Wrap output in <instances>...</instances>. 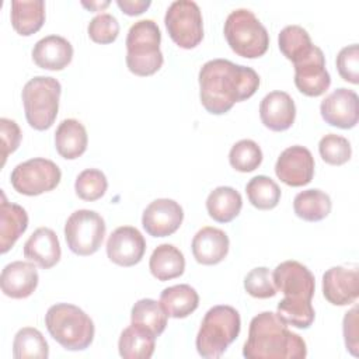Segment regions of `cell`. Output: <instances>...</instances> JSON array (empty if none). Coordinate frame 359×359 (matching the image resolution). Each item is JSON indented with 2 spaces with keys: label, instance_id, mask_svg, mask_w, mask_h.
<instances>
[{
  "label": "cell",
  "instance_id": "obj_1",
  "mask_svg": "<svg viewBox=\"0 0 359 359\" xmlns=\"http://www.w3.org/2000/svg\"><path fill=\"white\" fill-rule=\"evenodd\" d=\"M199 98L205 109L215 115L226 114L236 102L255 94L258 73L248 66L227 59L208 60L199 70Z\"/></svg>",
  "mask_w": 359,
  "mask_h": 359
},
{
  "label": "cell",
  "instance_id": "obj_2",
  "mask_svg": "<svg viewBox=\"0 0 359 359\" xmlns=\"http://www.w3.org/2000/svg\"><path fill=\"white\" fill-rule=\"evenodd\" d=\"M307 346L304 339L292 332L286 323L272 311L257 314L248 328V338L243 346L247 359H304Z\"/></svg>",
  "mask_w": 359,
  "mask_h": 359
},
{
  "label": "cell",
  "instance_id": "obj_3",
  "mask_svg": "<svg viewBox=\"0 0 359 359\" xmlns=\"http://www.w3.org/2000/svg\"><path fill=\"white\" fill-rule=\"evenodd\" d=\"M45 325L50 337L67 351H83L94 339L93 320L80 307L70 303H56L45 314Z\"/></svg>",
  "mask_w": 359,
  "mask_h": 359
},
{
  "label": "cell",
  "instance_id": "obj_4",
  "mask_svg": "<svg viewBox=\"0 0 359 359\" xmlns=\"http://www.w3.org/2000/svg\"><path fill=\"white\" fill-rule=\"evenodd\" d=\"M241 318L238 311L226 304L209 309L196 335V351L202 358H220L229 345L238 337Z\"/></svg>",
  "mask_w": 359,
  "mask_h": 359
},
{
  "label": "cell",
  "instance_id": "obj_5",
  "mask_svg": "<svg viewBox=\"0 0 359 359\" xmlns=\"http://www.w3.org/2000/svg\"><path fill=\"white\" fill-rule=\"evenodd\" d=\"M161 31L153 20H139L126 36V65L136 76H151L160 70L164 57L160 50Z\"/></svg>",
  "mask_w": 359,
  "mask_h": 359
},
{
  "label": "cell",
  "instance_id": "obj_6",
  "mask_svg": "<svg viewBox=\"0 0 359 359\" xmlns=\"http://www.w3.org/2000/svg\"><path fill=\"white\" fill-rule=\"evenodd\" d=\"M233 52L247 59L262 56L269 46V34L258 17L248 8L233 10L223 28Z\"/></svg>",
  "mask_w": 359,
  "mask_h": 359
},
{
  "label": "cell",
  "instance_id": "obj_7",
  "mask_svg": "<svg viewBox=\"0 0 359 359\" xmlns=\"http://www.w3.org/2000/svg\"><path fill=\"white\" fill-rule=\"evenodd\" d=\"M60 93V83L50 76H35L25 83L21 98L31 128L45 130L53 125L59 111Z\"/></svg>",
  "mask_w": 359,
  "mask_h": 359
},
{
  "label": "cell",
  "instance_id": "obj_8",
  "mask_svg": "<svg viewBox=\"0 0 359 359\" xmlns=\"http://www.w3.org/2000/svg\"><path fill=\"white\" fill-rule=\"evenodd\" d=\"M107 231L105 222L100 213L90 209L73 212L65 224V238L67 247L76 255H91L97 252Z\"/></svg>",
  "mask_w": 359,
  "mask_h": 359
},
{
  "label": "cell",
  "instance_id": "obj_9",
  "mask_svg": "<svg viewBox=\"0 0 359 359\" xmlns=\"http://www.w3.org/2000/svg\"><path fill=\"white\" fill-rule=\"evenodd\" d=\"M62 180L56 163L43 157L29 158L17 164L10 175L13 188L22 195L35 196L55 189Z\"/></svg>",
  "mask_w": 359,
  "mask_h": 359
},
{
  "label": "cell",
  "instance_id": "obj_10",
  "mask_svg": "<svg viewBox=\"0 0 359 359\" xmlns=\"http://www.w3.org/2000/svg\"><path fill=\"white\" fill-rule=\"evenodd\" d=\"M164 24L170 38L180 48H195L203 38L202 13L192 0L172 1L165 11Z\"/></svg>",
  "mask_w": 359,
  "mask_h": 359
},
{
  "label": "cell",
  "instance_id": "obj_11",
  "mask_svg": "<svg viewBox=\"0 0 359 359\" xmlns=\"http://www.w3.org/2000/svg\"><path fill=\"white\" fill-rule=\"evenodd\" d=\"M276 290L285 297L280 300L287 304L311 303L316 290V279L311 271L299 261H283L272 272Z\"/></svg>",
  "mask_w": 359,
  "mask_h": 359
},
{
  "label": "cell",
  "instance_id": "obj_12",
  "mask_svg": "<svg viewBox=\"0 0 359 359\" xmlns=\"http://www.w3.org/2000/svg\"><path fill=\"white\" fill-rule=\"evenodd\" d=\"M294 84L300 93L309 97L324 94L330 84L331 76L325 69V56L318 46H313L311 52L293 63Z\"/></svg>",
  "mask_w": 359,
  "mask_h": 359
},
{
  "label": "cell",
  "instance_id": "obj_13",
  "mask_svg": "<svg viewBox=\"0 0 359 359\" xmlns=\"http://www.w3.org/2000/svg\"><path fill=\"white\" fill-rule=\"evenodd\" d=\"M276 177L289 187H303L314 177V157L300 144L285 149L275 164Z\"/></svg>",
  "mask_w": 359,
  "mask_h": 359
},
{
  "label": "cell",
  "instance_id": "obj_14",
  "mask_svg": "<svg viewBox=\"0 0 359 359\" xmlns=\"http://www.w3.org/2000/svg\"><path fill=\"white\" fill-rule=\"evenodd\" d=\"M184 219V210L178 202L160 198L150 202L142 215V226L153 237H167L175 233Z\"/></svg>",
  "mask_w": 359,
  "mask_h": 359
},
{
  "label": "cell",
  "instance_id": "obj_15",
  "mask_svg": "<svg viewBox=\"0 0 359 359\" xmlns=\"http://www.w3.org/2000/svg\"><path fill=\"white\" fill-rule=\"evenodd\" d=\"M358 102L359 98L353 90L339 87L321 101L320 112L328 125L341 129H351L358 123Z\"/></svg>",
  "mask_w": 359,
  "mask_h": 359
},
{
  "label": "cell",
  "instance_id": "obj_16",
  "mask_svg": "<svg viewBox=\"0 0 359 359\" xmlns=\"http://www.w3.org/2000/svg\"><path fill=\"white\" fill-rule=\"evenodd\" d=\"M146 240L142 233L132 226L115 229L107 241L108 258L121 266H133L143 258Z\"/></svg>",
  "mask_w": 359,
  "mask_h": 359
},
{
  "label": "cell",
  "instance_id": "obj_17",
  "mask_svg": "<svg viewBox=\"0 0 359 359\" xmlns=\"http://www.w3.org/2000/svg\"><path fill=\"white\" fill-rule=\"evenodd\" d=\"M323 294L334 306L352 304L359 296V273L356 268L331 266L323 275Z\"/></svg>",
  "mask_w": 359,
  "mask_h": 359
},
{
  "label": "cell",
  "instance_id": "obj_18",
  "mask_svg": "<svg viewBox=\"0 0 359 359\" xmlns=\"http://www.w3.org/2000/svg\"><path fill=\"white\" fill-rule=\"evenodd\" d=\"M259 118L262 123L275 132L289 129L296 118V105L293 98L285 91L268 93L259 104Z\"/></svg>",
  "mask_w": 359,
  "mask_h": 359
},
{
  "label": "cell",
  "instance_id": "obj_19",
  "mask_svg": "<svg viewBox=\"0 0 359 359\" xmlns=\"http://www.w3.org/2000/svg\"><path fill=\"white\" fill-rule=\"evenodd\" d=\"M38 271L32 262L14 261L7 264L0 276L1 290L11 299H25L38 286Z\"/></svg>",
  "mask_w": 359,
  "mask_h": 359
},
{
  "label": "cell",
  "instance_id": "obj_20",
  "mask_svg": "<svg viewBox=\"0 0 359 359\" xmlns=\"http://www.w3.org/2000/svg\"><path fill=\"white\" fill-rule=\"evenodd\" d=\"M227 234L212 226H205L196 231L192 238L194 258L202 265H216L222 262L229 252Z\"/></svg>",
  "mask_w": 359,
  "mask_h": 359
},
{
  "label": "cell",
  "instance_id": "obj_21",
  "mask_svg": "<svg viewBox=\"0 0 359 359\" xmlns=\"http://www.w3.org/2000/svg\"><path fill=\"white\" fill-rule=\"evenodd\" d=\"M62 250L56 233L49 227L36 229L24 243V257L43 269H49L60 259Z\"/></svg>",
  "mask_w": 359,
  "mask_h": 359
},
{
  "label": "cell",
  "instance_id": "obj_22",
  "mask_svg": "<svg viewBox=\"0 0 359 359\" xmlns=\"http://www.w3.org/2000/svg\"><path fill=\"white\" fill-rule=\"evenodd\" d=\"M73 59L72 43L60 35H48L39 39L32 49V60L46 70H62Z\"/></svg>",
  "mask_w": 359,
  "mask_h": 359
},
{
  "label": "cell",
  "instance_id": "obj_23",
  "mask_svg": "<svg viewBox=\"0 0 359 359\" xmlns=\"http://www.w3.org/2000/svg\"><path fill=\"white\" fill-rule=\"evenodd\" d=\"M0 202V251L6 254L28 227L27 210L13 202H8L1 189Z\"/></svg>",
  "mask_w": 359,
  "mask_h": 359
},
{
  "label": "cell",
  "instance_id": "obj_24",
  "mask_svg": "<svg viewBox=\"0 0 359 359\" xmlns=\"http://www.w3.org/2000/svg\"><path fill=\"white\" fill-rule=\"evenodd\" d=\"M88 137L84 125L73 118L63 119L55 132V147L66 160L80 157L87 149Z\"/></svg>",
  "mask_w": 359,
  "mask_h": 359
},
{
  "label": "cell",
  "instance_id": "obj_25",
  "mask_svg": "<svg viewBox=\"0 0 359 359\" xmlns=\"http://www.w3.org/2000/svg\"><path fill=\"white\" fill-rule=\"evenodd\" d=\"M156 335L136 324H130L121 332L118 341L119 355L125 359H149L156 348Z\"/></svg>",
  "mask_w": 359,
  "mask_h": 359
},
{
  "label": "cell",
  "instance_id": "obj_26",
  "mask_svg": "<svg viewBox=\"0 0 359 359\" xmlns=\"http://www.w3.org/2000/svg\"><path fill=\"white\" fill-rule=\"evenodd\" d=\"M151 275L158 280H170L184 273V254L172 244L164 243L154 248L149 259Z\"/></svg>",
  "mask_w": 359,
  "mask_h": 359
},
{
  "label": "cell",
  "instance_id": "obj_27",
  "mask_svg": "<svg viewBox=\"0 0 359 359\" xmlns=\"http://www.w3.org/2000/svg\"><path fill=\"white\" fill-rule=\"evenodd\" d=\"M10 18L20 35H32L45 22V3L42 0H13Z\"/></svg>",
  "mask_w": 359,
  "mask_h": 359
},
{
  "label": "cell",
  "instance_id": "obj_28",
  "mask_svg": "<svg viewBox=\"0 0 359 359\" xmlns=\"http://www.w3.org/2000/svg\"><path fill=\"white\" fill-rule=\"evenodd\" d=\"M160 304L168 317L185 318L198 309L199 294L187 283L165 287L160 294Z\"/></svg>",
  "mask_w": 359,
  "mask_h": 359
},
{
  "label": "cell",
  "instance_id": "obj_29",
  "mask_svg": "<svg viewBox=\"0 0 359 359\" xmlns=\"http://www.w3.org/2000/svg\"><path fill=\"white\" fill-rule=\"evenodd\" d=\"M243 198L233 187H217L208 195L206 209L209 216L219 223H229L240 215Z\"/></svg>",
  "mask_w": 359,
  "mask_h": 359
},
{
  "label": "cell",
  "instance_id": "obj_30",
  "mask_svg": "<svg viewBox=\"0 0 359 359\" xmlns=\"http://www.w3.org/2000/svg\"><path fill=\"white\" fill-rule=\"evenodd\" d=\"M332 203L328 194L321 189H306L293 199V210L297 217L306 222H320L331 212Z\"/></svg>",
  "mask_w": 359,
  "mask_h": 359
},
{
  "label": "cell",
  "instance_id": "obj_31",
  "mask_svg": "<svg viewBox=\"0 0 359 359\" xmlns=\"http://www.w3.org/2000/svg\"><path fill=\"white\" fill-rule=\"evenodd\" d=\"M167 313L160 304L153 299L137 300L130 310V323L147 328L156 337L161 335L167 325Z\"/></svg>",
  "mask_w": 359,
  "mask_h": 359
},
{
  "label": "cell",
  "instance_id": "obj_32",
  "mask_svg": "<svg viewBox=\"0 0 359 359\" xmlns=\"http://www.w3.org/2000/svg\"><path fill=\"white\" fill-rule=\"evenodd\" d=\"M13 356L15 359H46L49 346L42 332L34 327L18 330L13 341Z\"/></svg>",
  "mask_w": 359,
  "mask_h": 359
},
{
  "label": "cell",
  "instance_id": "obj_33",
  "mask_svg": "<svg viewBox=\"0 0 359 359\" xmlns=\"http://www.w3.org/2000/svg\"><path fill=\"white\" fill-rule=\"evenodd\" d=\"M278 45L283 56L293 63L307 56L313 49V42L309 32L300 25H286L278 35Z\"/></svg>",
  "mask_w": 359,
  "mask_h": 359
},
{
  "label": "cell",
  "instance_id": "obj_34",
  "mask_svg": "<svg viewBox=\"0 0 359 359\" xmlns=\"http://www.w3.org/2000/svg\"><path fill=\"white\" fill-rule=\"evenodd\" d=\"M245 192L250 203L261 210L273 209L280 201L279 185L266 175L252 177L245 185Z\"/></svg>",
  "mask_w": 359,
  "mask_h": 359
},
{
  "label": "cell",
  "instance_id": "obj_35",
  "mask_svg": "<svg viewBox=\"0 0 359 359\" xmlns=\"http://www.w3.org/2000/svg\"><path fill=\"white\" fill-rule=\"evenodd\" d=\"M230 165L240 172H250L262 163V150L257 142L251 139H241L234 143L229 153Z\"/></svg>",
  "mask_w": 359,
  "mask_h": 359
},
{
  "label": "cell",
  "instance_id": "obj_36",
  "mask_svg": "<svg viewBox=\"0 0 359 359\" xmlns=\"http://www.w3.org/2000/svg\"><path fill=\"white\" fill-rule=\"evenodd\" d=\"M108 188V181L105 174L98 168L83 170L74 182V191L77 196L83 201H97L100 199Z\"/></svg>",
  "mask_w": 359,
  "mask_h": 359
},
{
  "label": "cell",
  "instance_id": "obj_37",
  "mask_svg": "<svg viewBox=\"0 0 359 359\" xmlns=\"http://www.w3.org/2000/svg\"><path fill=\"white\" fill-rule=\"evenodd\" d=\"M318 151L321 158L331 165H342L349 161L352 156L349 140L335 133H328L320 139Z\"/></svg>",
  "mask_w": 359,
  "mask_h": 359
},
{
  "label": "cell",
  "instance_id": "obj_38",
  "mask_svg": "<svg viewBox=\"0 0 359 359\" xmlns=\"http://www.w3.org/2000/svg\"><path fill=\"white\" fill-rule=\"evenodd\" d=\"M245 292L257 299H268L276 294L272 272L266 266H258L251 269L244 278Z\"/></svg>",
  "mask_w": 359,
  "mask_h": 359
},
{
  "label": "cell",
  "instance_id": "obj_39",
  "mask_svg": "<svg viewBox=\"0 0 359 359\" xmlns=\"http://www.w3.org/2000/svg\"><path fill=\"white\" fill-rule=\"evenodd\" d=\"M87 32L97 43H111L118 38L119 22L112 14L101 13L88 22Z\"/></svg>",
  "mask_w": 359,
  "mask_h": 359
},
{
  "label": "cell",
  "instance_id": "obj_40",
  "mask_svg": "<svg viewBox=\"0 0 359 359\" xmlns=\"http://www.w3.org/2000/svg\"><path fill=\"white\" fill-rule=\"evenodd\" d=\"M339 76L352 84L359 83V46L358 43L342 48L337 56Z\"/></svg>",
  "mask_w": 359,
  "mask_h": 359
},
{
  "label": "cell",
  "instance_id": "obj_41",
  "mask_svg": "<svg viewBox=\"0 0 359 359\" xmlns=\"http://www.w3.org/2000/svg\"><path fill=\"white\" fill-rule=\"evenodd\" d=\"M0 135H1V167L6 164L7 156L14 153L21 142V129L15 121L8 118H0Z\"/></svg>",
  "mask_w": 359,
  "mask_h": 359
},
{
  "label": "cell",
  "instance_id": "obj_42",
  "mask_svg": "<svg viewBox=\"0 0 359 359\" xmlns=\"http://www.w3.org/2000/svg\"><path fill=\"white\" fill-rule=\"evenodd\" d=\"M344 338H345V345H346V349L353 355V356H358V346H359V342H358V309L356 307H352L348 313H345V317H344Z\"/></svg>",
  "mask_w": 359,
  "mask_h": 359
},
{
  "label": "cell",
  "instance_id": "obj_43",
  "mask_svg": "<svg viewBox=\"0 0 359 359\" xmlns=\"http://www.w3.org/2000/svg\"><path fill=\"white\" fill-rule=\"evenodd\" d=\"M118 7L128 15L142 14L151 4L150 0H116Z\"/></svg>",
  "mask_w": 359,
  "mask_h": 359
},
{
  "label": "cell",
  "instance_id": "obj_44",
  "mask_svg": "<svg viewBox=\"0 0 359 359\" xmlns=\"http://www.w3.org/2000/svg\"><path fill=\"white\" fill-rule=\"evenodd\" d=\"M81 4L84 6V7H87L88 10H93V11H100V10H102V8H105V7H108L109 6V1L108 0H105V1H81Z\"/></svg>",
  "mask_w": 359,
  "mask_h": 359
}]
</instances>
